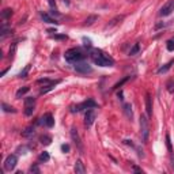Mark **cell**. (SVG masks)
Masks as SVG:
<instances>
[{"mask_svg": "<svg viewBox=\"0 0 174 174\" xmlns=\"http://www.w3.org/2000/svg\"><path fill=\"white\" fill-rule=\"evenodd\" d=\"M90 59L93 60L94 64L99 65V67H112V65H114V60L112 57L106 55L105 52L99 51V49H93L90 52Z\"/></svg>", "mask_w": 174, "mask_h": 174, "instance_id": "6da1fadb", "label": "cell"}, {"mask_svg": "<svg viewBox=\"0 0 174 174\" xmlns=\"http://www.w3.org/2000/svg\"><path fill=\"white\" fill-rule=\"evenodd\" d=\"M64 57H65V60L69 61V63H79V61H82L84 57H86V55H84L80 49L73 48V49H69V51L65 52Z\"/></svg>", "mask_w": 174, "mask_h": 174, "instance_id": "7a4b0ae2", "label": "cell"}, {"mask_svg": "<svg viewBox=\"0 0 174 174\" xmlns=\"http://www.w3.org/2000/svg\"><path fill=\"white\" fill-rule=\"evenodd\" d=\"M148 136H150V125H148V118L147 116L141 114L140 116V137L143 143L148 141Z\"/></svg>", "mask_w": 174, "mask_h": 174, "instance_id": "3957f363", "label": "cell"}, {"mask_svg": "<svg viewBox=\"0 0 174 174\" xmlns=\"http://www.w3.org/2000/svg\"><path fill=\"white\" fill-rule=\"evenodd\" d=\"M97 106H98V103H97L94 99H87V101H84V102H82V103L76 105L73 109H71V112L72 113L82 112V110H84V109H94V107H97Z\"/></svg>", "mask_w": 174, "mask_h": 174, "instance_id": "277c9868", "label": "cell"}, {"mask_svg": "<svg viewBox=\"0 0 174 174\" xmlns=\"http://www.w3.org/2000/svg\"><path fill=\"white\" fill-rule=\"evenodd\" d=\"M73 69L76 71V72L79 73H91L93 72V68H91V65H89L87 63H82V61H79V63H75V65H73Z\"/></svg>", "mask_w": 174, "mask_h": 174, "instance_id": "5b68a950", "label": "cell"}, {"mask_svg": "<svg viewBox=\"0 0 174 174\" xmlns=\"http://www.w3.org/2000/svg\"><path fill=\"white\" fill-rule=\"evenodd\" d=\"M173 11H174V0H169L167 3H165L163 7L161 8L159 15H161V17H169Z\"/></svg>", "mask_w": 174, "mask_h": 174, "instance_id": "8992f818", "label": "cell"}, {"mask_svg": "<svg viewBox=\"0 0 174 174\" xmlns=\"http://www.w3.org/2000/svg\"><path fill=\"white\" fill-rule=\"evenodd\" d=\"M71 139L73 140V143L76 144V148H78L80 152H83V143L80 140V136H79V132L76 128H71Z\"/></svg>", "mask_w": 174, "mask_h": 174, "instance_id": "52a82bcc", "label": "cell"}, {"mask_svg": "<svg viewBox=\"0 0 174 174\" xmlns=\"http://www.w3.org/2000/svg\"><path fill=\"white\" fill-rule=\"evenodd\" d=\"M17 163H18L17 155H8V157L6 158V161H4V169L8 170V171H11V170L15 169Z\"/></svg>", "mask_w": 174, "mask_h": 174, "instance_id": "ba28073f", "label": "cell"}, {"mask_svg": "<svg viewBox=\"0 0 174 174\" xmlns=\"http://www.w3.org/2000/svg\"><path fill=\"white\" fill-rule=\"evenodd\" d=\"M38 124H41V125H45L46 128H52V127L55 125V118L52 117L51 113H46V114H44L42 117L39 118Z\"/></svg>", "mask_w": 174, "mask_h": 174, "instance_id": "9c48e42d", "label": "cell"}, {"mask_svg": "<svg viewBox=\"0 0 174 174\" xmlns=\"http://www.w3.org/2000/svg\"><path fill=\"white\" fill-rule=\"evenodd\" d=\"M94 120H95V112L93 109H89L86 112V114H84V125L87 128H90L91 125L94 124Z\"/></svg>", "mask_w": 174, "mask_h": 174, "instance_id": "30bf717a", "label": "cell"}, {"mask_svg": "<svg viewBox=\"0 0 174 174\" xmlns=\"http://www.w3.org/2000/svg\"><path fill=\"white\" fill-rule=\"evenodd\" d=\"M146 110H147V116L151 117L152 116V98L150 94L146 95Z\"/></svg>", "mask_w": 174, "mask_h": 174, "instance_id": "8fae6325", "label": "cell"}, {"mask_svg": "<svg viewBox=\"0 0 174 174\" xmlns=\"http://www.w3.org/2000/svg\"><path fill=\"white\" fill-rule=\"evenodd\" d=\"M73 170H75V173L76 174H84L86 173V169H84V165L82 161H76L75 162V167H73Z\"/></svg>", "mask_w": 174, "mask_h": 174, "instance_id": "7c38bea8", "label": "cell"}, {"mask_svg": "<svg viewBox=\"0 0 174 174\" xmlns=\"http://www.w3.org/2000/svg\"><path fill=\"white\" fill-rule=\"evenodd\" d=\"M124 113H125V116L129 118V120H132L133 118V112H132V106H131V103H124Z\"/></svg>", "mask_w": 174, "mask_h": 174, "instance_id": "4fadbf2b", "label": "cell"}, {"mask_svg": "<svg viewBox=\"0 0 174 174\" xmlns=\"http://www.w3.org/2000/svg\"><path fill=\"white\" fill-rule=\"evenodd\" d=\"M124 19V15H120V17H116V18H113L112 21H110V23H107L106 26H105V29H112L113 26H116L118 22H121Z\"/></svg>", "mask_w": 174, "mask_h": 174, "instance_id": "5bb4252c", "label": "cell"}, {"mask_svg": "<svg viewBox=\"0 0 174 174\" xmlns=\"http://www.w3.org/2000/svg\"><path fill=\"white\" fill-rule=\"evenodd\" d=\"M174 64V60H171V61H169L167 64H165V65H162V67L159 68V69H158V73H166L169 71V69H170V68H171V65H173Z\"/></svg>", "mask_w": 174, "mask_h": 174, "instance_id": "9a60e30c", "label": "cell"}, {"mask_svg": "<svg viewBox=\"0 0 174 174\" xmlns=\"http://www.w3.org/2000/svg\"><path fill=\"white\" fill-rule=\"evenodd\" d=\"M41 18H42V21L46 23H55V25H57V22L53 19L52 17H49L48 14H45V12H41Z\"/></svg>", "mask_w": 174, "mask_h": 174, "instance_id": "2e32d148", "label": "cell"}, {"mask_svg": "<svg viewBox=\"0 0 174 174\" xmlns=\"http://www.w3.org/2000/svg\"><path fill=\"white\" fill-rule=\"evenodd\" d=\"M11 15H12V10H11V8H6V10H3V11H1V15H0V17H1L3 21H6V19H8Z\"/></svg>", "mask_w": 174, "mask_h": 174, "instance_id": "e0dca14e", "label": "cell"}, {"mask_svg": "<svg viewBox=\"0 0 174 174\" xmlns=\"http://www.w3.org/2000/svg\"><path fill=\"white\" fill-rule=\"evenodd\" d=\"M39 141H41L42 144H45V146H49L52 143V137L49 135H42L39 137Z\"/></svg>", "mask_w": 174, "mask_h": 174, "instance_id": "ac0fdd59", "label": "cell"}, {"mask_svg": "<svg viewBox=\"0 0 174 174\" xmlns=\"http://www.w3.org/2000/svg\"><path fill=\"white\" fill-rule=\"evenodd\" d=\"M29 91H30V87H29V86H25V87H22V89H19V90L17 91V98L23 97L26 93H29Z\"/></svg>", "mask_w": 174, "mask_h": 174, "instance_id": "d6986e66", "label": "cell"}, {"mask_svg": "<svg viewBox=\"0 0 174 174\" xmlns=\"http://www.w3.org/2000/svg\"><path fill=\"white\" fill-rule=\"evenodd\" d=\"M95 21H98V17H97V15H90V17L84 21V26H91Z\"/></svg>", "mask_w": 174, "mask_h": 174, "instance_id": "ffe728a7", "label": "cell"}, {"mask_svg": "<svg viewBox=\"0 0 174 174\" xmlns=\"http://www.w3.org/2000/svg\"><path fill=\"white\" fill-rule=\"evenodd\" d=\"M1 107H3V110L7 113H17V109H14L12 106H10V105H7V103H1Z\"/></svg>", "mask_w": 174, "mask_h": 174, "instance_id": "44dd1931", "label": "cell"}, {"mask_svg": "<svg viewBox=\"0 0 174 174\" xmlns=\"http://www.w3.org/2000/svg\"><path fill=\"white\" fill-rule=\"evenodd\" d=\"M139 51H140V45H139V44H135V45L131 48L129 55H131V56H135V55H137V53H139Z\"/></svg>", "mask_w": 174, "mask_h": 174, "instance_id": "7402d4cb", "label": "cell"}, {"mask_svg": "<svg viewBox=\"0 0 174 174\" xmlns=\"http://www.w3.org/2000/svg\"><path fill=\"white\" fill-rule=\"evenodd\" d=\"M49 154H48V152H41V154H39V157H38V161L39 162H48V161H49Z\"/></svg>", "mask_w": 174, "mask_h": 174, "instance_id": "603a6c76", "label": "cell"}, {"mask_svg": "<svg viewBox=\"0 0 174 174\" xmlns=\"http://www.w3.org/2000/svg\"><path fill=\"white\" fill-rule=\"evenodd\" d=\"M33 133H34V127H27V128L22 132V135L25 136V137H29V136H31Z\"/></svg>", "mask_w": 174, "mask_h": 174, "instance_id": "cb8c5ba5", "label": "cell"}, {"mask_svg": "<svg viewBox=\"0 0 174 174\" xmlns=\"http://www.w3.org/2000/svg\"><path fill=\"white\" fill-rule=\"evenodd\" d=\"M56 84H57V83L46 84V86H45V89H41V91H39V93H41V94H46V93H48V91L53 90V89H55V86H56Z\"/></svg>", "mask_w": 174, "mask_h": 174, "instance_id": "d4e9b609", "label": "cell"}, {"mask_svg": "<svg viewBox=\"0 0 174 174\" xmlns=\"http://www.w3.org/2000/svg\"><path fill=\"white\" fill-rule=\"evenodd\" d=\"M29 71H30V65H26V67L23 68V71H21V72L18 73V76H19V78H26Z\"/></svg>", "mask_w": 174, "mask_h": 174, "instance_id": "484cf974", "label": "cell"}, {"mask_svg": "<svg viewBox=\"0 0 174 174\" xmlns=\"http://www.w3.org/2000/svg\"><path fill=\"white\" fill-rule=\"evenodd\" d=\"M37 83H38V84H52V83H59V80L52 82V80H49V79L44 78V79H38V80H37Z\"/></svg>", "mask_w": 174, "mask_h": 174, "instance_id": "4316f807", "label": "cell"}, {"mask_svg": "<svg viewBox=\"0 0 174 174\" xmlns=\"http://www.w3.org/2000/svg\"><path fill=\"white\" fill-rule=\"evenodd\" d=\"M34 103H35V99H34L33 97H27L25 99V106H33Z\"/></svg>", "mask_w": 174, "mask_h": 174, "instance_id": "83f0119b", "label": "cell"}, {"mask_svg": "<svg viewBox=\"0 0 174 174\" xmlns=\"http://www.w3.org/2000/svg\"><path fill=\"white\" fill-rule=\"evenodd\" d=\"M166 48H167L169 52L174 51V39H169L167 42H166Z\"/></svg>", "mask_w": 174, "mask_h": 174, "instance_id": "f1b7e54d", "label": "cell"}, {"mask_svg": "<svg viewBox=\"0 0 174 174\" xmlns=\"http://www.w3.org/2000/svg\"><path fill=\"white\" fill-rule=\"evenodd\" d=\"M128 79H129V76H125V78H124L123 80H121V82H118V83L114 84V87H113V89H114V90H117V89H120V87H121V86H123V84L125 83V82H127Z\"/></svg>", "mask_w": 174, "mask_h": 174, "instance_id": "f546056e", "label": "cell"}, {"mask_svg": "<svg viewBox=\"0 0 174 174\" xmlns=\"http://www.w3.org/2000/svg\"><path fill=\"white\" fill-rule=\"evenodd\" d=\"M34 112V105L33 106H25V114L26 116H31Z\"/></svg>", "mask_w": 174, "mask_h": 174, "instance_id": "4dcf8cb0", "label": "cell"}, {"mask_svg": "<svg viewBox=\"0 0 174 174\" xmlns=\"http://www.w3.org/2000/svg\"><path fill=\"white\" fill-rule=\"evenodd\" d=\"M166 87H167L169 93H174V80H169L167 84H166Z\"/></svg>", "mask_w": 174, "mask_h": 174, "instance_id": "1f68e13d", "label": "cell"}, {"mask_svg": "<svg viewBox=\"0 0 174 174\" xmlns=\"http://www.w3.org/2000/svg\"><path fill=\"white\" fill-rule=\"evenodd\" d=\"M166 146H167V150L170 152L173 151V148H171V141H170V136L166 135Z\"/></svg>", "mask_w": 174, "mask_h": 174, "instance_id": "d6a6232c", "label": "cell"}, {"mask_svg": "<svg viewBox=\"0 0 174 174\" xmlns=\"http://www.w3.org/2000/svg\"><path fill=\"white\" fill-rule=\"evenodd\" d=\"M61 150L64 152H69V146H68V144H63L61 146Z\"/></svg>", "mask_w": 174, "mask_h": 174, "instance_id": "836d02e7", "label": "cell"}, {"mask_svg": "<svg viewBox=\"0 0 174 174\" xmlns=\"http://www.w3.org/2000/svg\"><path fill=\"white\" fill-rule=\"evenodd\" d=\"M30 171H31V173H39V169L37 167V166H31V167H30Z\"/></svg>", "mask_w": 174, "mask_h": 174, "instance_id": "e575fe53", "label": "cell"}, {"mask_svg": "<svg viewBox=\"0 0 174 174\" xmlns=\"http://www.w3.org/2000/svg\"><path fill=\"white\" fill-rule=\"evenodd\" d=\"M53 38H56V39H67V35H57V34H55V35H53Z\"/></svg>", "mask_w": 174, "mask_h": 174, "instance_id": "d590c367", "label": "cell"}, {"mask_svg": "<svg viewBox=\"0 0 174 174\" xmlns=\"http://www.w3.org/2000/svg\"><path fill=\"white\" fill-rule=\"evenodd\" d=\"M132 170H133V171H136V173H141V171H143L140 167H137V166H135V165L132 166Z\"/></svg>", "mask_w": 174, "mask_h": 174, "instance_id": "8d00e7d4", "label": "cell"}, {"mask_svg": "<svg viewBox=\"0 0 174 174\" xmlns=\"http://www.w3.org/2000/svg\"><path fill=\"white\" fill-rule=\"evenodd\" d=\"M49 6H51L52 8H55V7H56V1H55V0H49Z\"/></svg>", "mask_w": 174, "mask_h": 174, "instance_id": "74e56055", "label": "cell"}, {"mask_svg": "<svg viewBox=\"0 0 174 174\" xmlns=\"http://www.w3.org/2000/svg\"><path fill=\"white\" fill-rule=\"evenodd\" d=\"M170 165H171V169H173V171H174V158H171V163Z\"/></svg>", "mask_w": 174, "mask_h": 174, "instance_id": "f35d334b", "label": "cell"}, {"mask_svg": "<svg viewBox=\"0 0 174 174\" xmlns=\"http://www.w3.org/2000/svg\"><path fill=\"white\" fill-rule=\"evenodd\" d=\"M117 95H118V98H120V99H123V91H120Z\"/></svg>", "mask_w": 174, "mask_h": 174, "instance_id": "ab89813d", "label": "cell"}]
</instances>
